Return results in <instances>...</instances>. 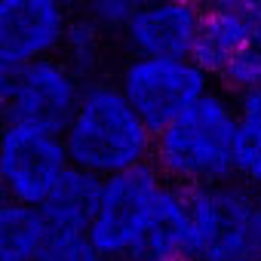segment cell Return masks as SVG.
Here are the masks:
<instances>
[{
  "mask_svg": "<svg viewBox=\"0 0 261 261\" xmlns=\"http://www.w3.org/2000/svg\"><path fill=\"white\" fill-rule=\"evenodd\" d=\"M246 136L237 101L212 89L181 120L166 126L154 145V166L169 185L185 191L212 188L240 178Z\"/></svg>",
  "mask_w": 261,
  "mask_h": 261,
  "instance_id": "1",
  "label": "cell"
},
{
  "mask_svg": "<svg viewBox=\"0 0 261 261\" xmlns=\"http://www.w3.org/2000/svg\"><path fill=\"white\" fill-rule=\"evenodd\" d=\"M71 166L95 178L154 163L157 136L142 123L117 83H86L74 120L62 133Z\"/></svg>",
  "mask_w": 261,
  "mask_h": 261,
  "instance_id": "2",
  "label": "cell"
},
{
  "mask_svg": "<svg viewBox=\"0 0 261 261\" xmlns=\"http://www.w3.org/2000/svg\"><path fill=\"white\" fill-rule=\"evenodd\" d=\"M191 261H258L261 206L246 181H224L188 191Z\"/></svg>",
  "mask_w": 261,
  "mask_h": 261,
  "instance_id": "3",
  "label": "cell"
},
{
  "mask_svg": "<svg viewBox=\"0 0 261 261\" xmlns=\"http://www.w3.org/2000/svg\"><path fill=\"white\" fill-rule=\"evenodd\" d=\"M169 181L148 163L101 181V200L89 237L111 261H136L154 224Z\"/></svg>",
  "mask_w": 261,
  "mask_h": 261,
  "instance_id": "4",
  "label": "cell"
},
{
  "mask_svg": "<svg viewBox=\"0 0 261 261\" xmlns=\"http://www.w3.org/2000/svg\"><path fill=\"white\" fill-rule=\"evenodd\" d=\"M86 83L62 62L43 59L0 74L4 126H31L62 136L77 114Z\"/></svg>",
  "mask_w": 261,
  "mask_h": 261,
  "instance_id": "5",
  "label": "cell"
},
{
  "mask_svg": "<svg viewBox=\"0 0 261 261\" xmlns=\"http://www.w3.org/2000/svg\"><path fill=\"white\" fill-rule=\"evenodd\" d=\"M209 74L194 59H139L133 56L117 77L120 92L142 123L160 136L166 126L181 120L197 101H203L212 86Z\"/></svg>",
  "mask_w": 261,
  "mask_h": 261,
  "instance_id": "6",
  "label": "cell"
},
{
  "mask_svg": "<svg viewBox=\"0 0 261 261\" xmlns=\"http://www.w3.org/2000/svg\"><path fill=\"white\" fill-rule=\"evenodd\" d=\"M71 169L74 166L62 136L31 126H4L0 181L10 203L40 209Z\"/></svg>",
  "mask_w": 261,
  "mask_h": 261,
  "instance_id": "7",
  "label": "cell"
},
{
  "mask_svg": "<svg viewBox=\"0 0 261 261\" xmlns=\"http://www.w3.org/2000/svg\"><path fill=\"white\" fill-rule=\"evenodd\" d=\"M74 13L59 0H4L0 4V65L22 68L59 59Z\"/></svg>",
  "mask_w": 261,
  "mask_h": 261,
  "instance_id": "8",
  "label": "cell"
},
{
  "mask_svg": "<svg viewBox=\"0 0 261 261\" xmlns=\"http://www.w3.org/2000/svg\"><path fill=\"white\" fill-rule=\"evenodd\" d=\"M203 25V7L185 0L139 4L126 43L139 59H191Z\"/></svg>",
  "mask_w": 261,
  "mask_h": 261,
  "instance_id": "9",
  "label": "cell"
},
{
  "mask_svg": "<svg viewBox=\"0 0 261 261\" xmlns=\"http://www.w3.org/2000/svg\"><path fill=\"white\" fill-rule=\"evenodd\" d=\"M258 22L261 4H252V0H221V4L203 7V25L191 59L209 77H218L230 59L255 46Z\"/></svg>",
  "mask_w": 261,
  "mask_h": 261,
  "instance_id": "10",
  "label": "cell"
},
{
  "mask_svg": "<svg viewBox=\"0 0 261 261\" xmlns=\"http://www.w3.org/2000/svg\"><path fill=\"white\" fill-rule=\"evenodd\" d=\"M191 233L188 191L169 185L136 261H191Z\"/></svg>",
  "mask_w": 261,
  "mask_h": 261,
  "instance_id": "11",
  "label": "cell"
},
{
  "mask_svg": "<svg viewBox=\"0 0 261 261\" xmlns=\"http://www.w3.org/2000/svg\"><path fill=\"white\" fill-rule=\"evenodd\" d=\"M98 200H101V178L83 172V169H71L59 188L49 194V200L40 206L49 230L59 233H89L95 212H98Z\"/></svg>",
  "mask_w": 261,
  "mask_h": 261,
  "instance_id": "12",
  "label": "cell"
},
{
  "mask_svg": "<svg viewBox=\"0 0 261 261\" xmlns=\"http://www.w3.org/2000/svg\"><path fill=\"white\" fill-rule=\"evenodd\" d=\"M49 233L40 209L10 200L0 206V261H43Z\"/></svg>",
  "mask_w": 261,
  "mask_h": 261,
  "instance_id": "13",
  "label": "cell"
},
{
  "mask_svg": "<svg viewBox=\"0 0 261 261\" xmlns=\"http://www.w3.org/2000/svg\"><path fill=\"white\" fill-rule=\"evenodd\" d=\"M101 37H105V34H101L86 16L74 13L59 59H62L83 83H95L92 77H95L98 68H101Z\"/></svg>",
  "mask_w": 261,
  "mask_h": 261,
  "instance_id": "14",
  "label": "cell"
},
{
  "mask_svg": "<svg viewBox=\"0 0 261 261\" xmlns=\"http://www.w3.org/2000/svg\"><path fill=\"white\" fill-rule=\"evenodd\" d=\"M218 83H221V92L230 95L233 101L261 89V46H249L243 49L237 59H230L224 65V71L218 74Z\"/></svg>",
  "mask_w": 261,
  "mask_h": 261,
  "instance_id": "15",
  "label": "cell"
},
{
  "mask_svg": "<svg viewBox=\"0 0 261 261\" xmlns=\"http://www.w3.org/2000/svg\"><path fill=\"white\" fill-rule=\"evenodd\" d=\"M136 10H139V4H133V0H92V4H86L80 10V16H86L101 34L126 37L129 25L136 19Z\"/></svg>",
  "mask_w": 261,
  "mask_h": 261,
  "instance_id": "16",
  "label": "cell"
},
{
  "mask_svg": "<svg viewBox=\"0 0 261 261\" xmlns=\"http://www.w3.org/2000/svg\"><path fill=\"white\" fill-rule=\"evenodd\" d=\"M43 261H111L89 233H49Z\"/></svg>",
  "mask_w": 261,
  "mask_h": 261,
  "instance_id": "17",
  "label": "cell"
},
{
  "mask_svg": "<svg viewBox=\"0 0 261 261\" xmlns=\"http://www.w3.org/2000/svg\"><path fill=\"white\" fill-rule=\"evenodd\" d=\"M237 114L243 123L246 145H261V89L237 98Z\"/></svg>",
  "mask_w": 261,
  "mask_h": 261,
  "instance_id": "18",
  "label": "cell"
},
{
  "mask_svg": "<svg viewBox=\"0 0 261 261\" xmlns=\"http://www.w3.org/2000/svg\"><path fill=\"white\" fill-rule=\"evenodd\" d=\"M240 181L261 191V145H246L240 160Z\"/></svg>",
  "mask_w": 261,
  "mask_h": 261,
  "instance_id": "19",
  "label": "cell"
},
{
  "mask_svg": "<svg viewBox=\"0 0 261 261\" xmlns=\"http://www.w3.org/2000/svg\"><path fill=\"white\" fill-rule=\"evenodd\" d=\"M255 43L261 46V22H258V37H255Z\"/></svg>",
  "mask_w": 261,
  "mask_h": 261,
  "instance_id": "20",
  "label": "cell"
},
{
  "mask_svg": "<svg viewBox=\"0 0 261 261\" xmlns=\"http://www.w3.org/2000/svg\"><path fill=\"white\" fill-rule=\"evenodd\" d=\"M258 206H261V191H258Z\"/></svg>",
  "mask_w": 261,
  "mask_h": 261,
  "instance_id": "21",
  "label": "cell"
},
{
  "mask_svg": "<svg viewBox=\"0 0 261 261\" xmlns=\"http://www.w3.org/2000/svg\"><path fill=\"white\" fill-rule=\"evenodd\" d=\"M258 261H261V258H258Z\"/></svg>",
  "mask_w": 261,
  "mask_h": 261,
  "instance_id": "22",
  "label": "cell"
}]
</instances>
